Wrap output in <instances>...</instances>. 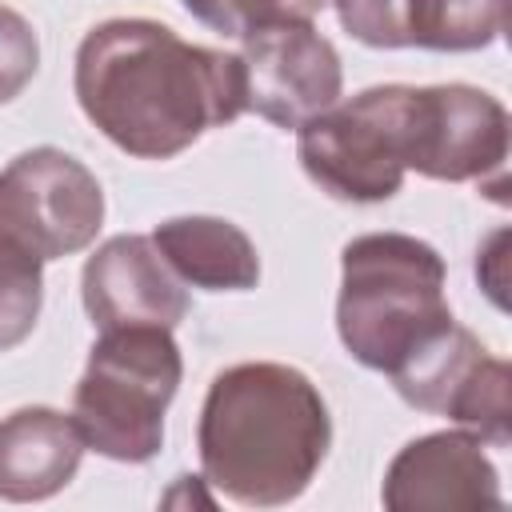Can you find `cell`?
I'll list each match as a JSON object with an SVG mask.
<instances>
[{"label": "cell", "mask_w": 512, "mask_h": 512, "mask_svg": "<svg viewBox=\"0 0 512 512\" xmlns=\"http://www.w3.org/2000/svg\"><path fill=\"white\" fill-rule=\"evenodd\" d=\"M72 92L84 120L124 156L172 160L244 116V64L160 20L112 16L76 44Z\"/></svg>", "instance_id": "6da1fadb"}, {"label": "cell", "mask_w": 512, "mask_h": 512, "mask_svg": "<svg viewBox=\"0 0 512 512\" xmlns=\"http://www.w3.org/2000/svg\"><path fill=\"white\" fill-rule=\"evenodd\" d=\"M332 448V412L308 372L244 360L212 376L196 452L200 480L240 508H284L308 492Z\"/></svg>", "instance_id": "7a4b0ae2"}, {"label": "cell", "mask_w": 512, "mask_h": 512, "mask_svg": "<svg viewBox=\"0 0 512 512\" xmlns=\"http://www.w3.org/2000/svg\"><path fill=\"white\" fill-rule=\"evenodd\" d=\"M444 256L408 232H364L340 248L336 336L344 352L392 376L452 324Z\"/></svg>", "instance_id": "3957f363"}, {"label": "cell", "mask_w": 512, "mask_h": 512, "mask_svg": "<svg viewBox=\"0 0 512 512\" xmlns=\"http://www.w3.org/2000/svg\"><path fill=\"white\" fill-rule=\"evenodd\" d=\"M184 380L172 328H108L88 348L72 388V420L84 448L116 464H148L164 448V416Z\"/></svg>", "instance_id": "277c9868"}, {"label": "cell", "mask_w": 512, "mask_h": 512, "mask_svg": "<svg viewBox=\"0 0 512 512\" xmlns=\"http://www.w3.org/2000/svg\"><path fill=\"white\" fill-rule=\"evenodd\" d=\"M408 92L412 84H372L340 96L296 128L304 176L340 204H384L408 176Z\"/></svg>", "instance_id": "5b68a950"}, {"label": "cell", "mask_w": 512, "mask_h": 512, "mask_svg": "<svg viewBox=\"0 0 512 512\" xmlns=\"http://www.w3.org/2000/svg\"><path fill=\"white\" fill-rule=\"evenodd\" d=\"M0 220L52 264L96 244L104 228V188L72 152L36 144L0 168Z\"/></svg>", "instance_id": "8992f818"}, {"label": "cell", "mask_w": 512, "mask_h": 512, "mask_svg": "<svg viewBox=\"0 0 512 512\" xmlns=\"http://www.w3.org/2000/svg\"><path fill=\"white\" fill-rule=\"evenodd\" d=\"M512 120L500 96L476 84H412L408 172L440 184L504 180Z\"/></svg>", "instance_id": "52a82bcc"}, {"label": "cell", "mask_w": 512, "mask_h": 512, "mask_svg": "<svg viewBox=\"0 0 512 512\" xmlns=\"http://www.w3.org/2000/svg\"><path fill=\"white\" fill-rule=\"evenodd\" d=\"M244 112L280 132H296L344 96V64L332 40L312 24H268L240 36Z\"/></svg>", "instance_id": "ba28073f"}, {"label": "cell", "mask_w": 512, "mask_h": 512, "mask_svg": "<svg viewBox=\"0 0 512 512\" xmlns=\"http://www.w3.org/2000/svg\"><path fill=\"white\" fill-rule=\"evenodd\" d=\"M80 304L96 332L128 324H160L176 332L192 308V296L152 236L120 232L88 252L80 268Z\"/></svg>", "instance_id": "9c48e42d"}, {"label": "cell", "mask_w": 512, "mask_h": 512, "mask_svg": "<svg viewBox=\"0 0 512 512\" xmlns=\"http://www.w3.org/2000/svg\"><path fill=\"white\" fill-rule=\"evenodd\" d=\"M380 504L392 512H476L500 508V472L464 428L408 440L384 468Z\"/></svg>", "instance_id": "30bf717a"}, {"label": "cell", "mask_w": 512, "mask_h": 512, "mask_svg": "<svg viewBox=\"0 0 512 512\" xmlns=\"http://www.w3.org/2000/svg\"><path fill=\"white\" fill-rule=\"evenodd\" d=\"M84 436L72 412L24 404L0 420V500L36 504L72 484L84 460Z\"/></svg>", "instance_id": "8fae6325"}, {"label": "cell", "mask_w": 512, "mask_h": 512, "mask_svg": "<svg viewBox=\"0 0 512 512\" xmlns=\"http://www.w3.org/2000/svg\"><path fill=\"white\" fill-rule=\"evenodd\" d=\"M148 236L188 288L252 292L260 284V252L252 236L224 216H168Z\"/></svg>", "instance_id": "7c38bea8"}, {"label": "cell", "mask_w": 512, "mask_h": 512, "mask_svg": "<svg viewBox=\"0 0 512 512\" xmlns=\"http://www.w3.org/2000/svg\"><path fill=\"white\" fill-rule=\"evenodd\" d=\"M508 28V0H404V44L424 52H480Z\"/></svg>", "instance_id": "4fadbf2b"}, {"label": "cell", "mask_w": 512, "mask_h": 512, "mask_svg": "<svg viewBox=\"0 0 512 512\" xmlns=\"http://www.w3.org/2000/svg\"><path fill=\"white\" fill-rule=\"evenodd\" d=\"M444 420H452V428H464L468 436H476L484 448H508L512 444V368L508 360L484 352L468 376L456 384V392L448 396Z\"/></svg>", "instance_id": "5bb4252c"}, {"label": "cell", "mask_w": 512, "mask_h": 512, "mask_svg": "<svg viewBox=\"0 0 512 512\" xmlns=\"http://www.w3.org/2000/svg\"><path fill=\"white\" fill-rule=\"evenodd\" d=\"M44 308V260L0 220V352L20 348Z\"/></svg>", "instance_id": "9a60e30c"}, {"label": "cell", "mask_w": 512, "mask_h": 512, "mask_svg": "<svg viewBox=\"0 0 512 512\" xmlns=\"http://www.w3.org/2000/svg\"><path fill=\"white\" fill-rule=\"evenodd\" d=\"M200 24H208L212 32H224L232 40L248 36L252 28H268V24H300V20H316L328 0H180Z\"/></svg>", "instance_id": "2e32d148"}, {"label": "cell", "mask_w": 512, "mask_h": 512, "mask_svg": "<svg viewBox=\"0 0 512 512\" xmlns=\"http://www.w3.org/2000/svg\"><path fill=\"white\" fill-rule=\"evenodd\" d=\"M40 72V36L24 12L0 4V104H12Z\"/></svg>", "instance_id": "e0dca14e"}, {"label": "cell", "mask_w": 512, "mask_h": 512, "mask_svg": "<svg viewBox=\"0 0 512 512\" xmlns=\"http://www.w3.org/2000/svg\"><path fill=\"white\" fill-rule=\"evenodd\" d=\"M340 28L364 48H408L404 44V0H328Z\"/></svg>", "instance_id": "ac0fdd59"}, {"label": "cell", "mask_w": 512, "mask_h": 512, "mask_svg": "<svg viewBox=\"0 0 512 512\" xmlns=\"http://www.w3.org/2000/svg\"><path fill=\"white\" fill-rule=\"evenodd\" d=\"M504 248H508V228H492L476 248V280L500 312L508 308V300H504V284H508L504 280Z\"/></svg>", "instance_id": "d6986e66"}]
</instances>
